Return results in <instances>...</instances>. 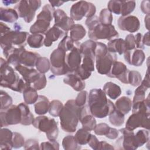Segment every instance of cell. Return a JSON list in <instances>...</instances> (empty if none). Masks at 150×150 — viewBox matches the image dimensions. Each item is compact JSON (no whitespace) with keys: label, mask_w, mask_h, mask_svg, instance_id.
<instances>
[{"label":"cell","mask_w":150,"mask_h":150,"mask_svg":"<svg viewBox=\"0 0 150 150\" xmlns=\"http://www.w3.org/2000/svg\"><path fill=\"white\" fill-rule=\"evenodd\" d=\"M88 106L91 114L96 118H103L109 115L115 108L113 103L107 98L101 88H93L88 96Z\"/></svg>","instance_id":"obj_1"},{"label":"cell","mask_w":150,"mask_h":150,"mask_svg":"<svg viewBox=\"0 0 150 150\" xmlns=\"http://www.w3.org/2000/svg\"><path fill=\"white\" fill-rule=\"evenodd\" d=\"M1 86L11 89L13 91L23 93V91L30 86L23 78H20L13 69L9 66L6 60L1 57L0 64Z\"/></svg>","instance_id":"obj_2"},{"label":"cell","mask_w":150,"mask_h":150,"mask_svg":"<svg viewBox=\"0 0 150 150\" xmlns=\"http://www.w3.org/2000/svg\"><path fill=\"white\" fill-rule=\"evenodd\" d=\"M79 108L74 100H69L66 103L59 115L61 128L64 131L71 133L76 131L79 121Z\"/></svg>","instance_id":"obj_3"},{"label":"cell","mask_w":150,"mask_h":150,"mask_svg":"<svg viewBox=\"0 0 150 150\" xmlns=\"http://www.w3.org/2000/svg\"><path fill=\"white\" fill-rule=\"evenodd\" d=\"M96 67L100 74L107 75L114 62L117 60L115 53L108 52L107 46L101 42H97L95 50Z\"/></svg>","instance_id":"obj_4"},{"label":"cell","mask_w":150,"mask_h":150,"mask_svg":"<svg viewBox=\"0 0 150 150\" xmlns=\"http://www.w3.org/2000/svg\"><path fill=\"white\" fill-rule=\"evenodd\" d=\"M54 11V8L52 7L50 4H46L38 15L36 22L30 26V32L32 34H45L49 30Z\"/></svg>","instance_id":"obj_5"},{"label":"cell","mask_w":150,"mask_h":150,"mask_svg":"<svg viewBox=\"0 0 150 150\" xmlns=\"http://www.w3.org/2000/svg\"><path fill=\"white\" fill-rule=\"evenodd\" d=\"M32 125L40 131L45 132L49 141L56 140L59 134V129L57 123L54 118L43 115H40L34 119Z\"/></svg>","instance_id":"obj_6"},{"label":"cell","mask_w":150,"mask_h":150,"mask_svg":"<svg viewBox=\"0 0 150 150\" xmlns=\"http://www.w3.org/2000/svg\"><path fill=\"white\" fill-rule=\"evenodd\" d=\"M66 52L60 48L57 47L52 52L50 56V69L53 74L62 76L70 73L66 62Z\"/></svg>","instance_id":"obj_7"},{"label":"cell","mask_w":150,"mask_h":150,"mask_svg":"<svg viewBox=\"0 0 150 150\" xmlns=\"http://www.w3.org/2000/svg\"><path fill=\"white\" fill-rule=\"evenodd\" d=\"M40 6V0H22L15 5V9L20 18H22L26 23H30L34 18L36 11Z\"/></svg>","instance_id":"obj_8"},{"label":"cell","mask_w":150,"mask_h":150,"mask_svg":"<svg viewBox=\"0 0 150 150\" xmlns=\"http://www.w3.org/2000/svg\"><path fill=\"white\" fill-rule=\"evenodd\" d=\"M88 36L93 40L99 39L110 40L113 38H118L119 34L112 25H104L99 22L88 29Z\"/></svg>","instance_id":"obj_9"},{"label":"cell","mask_w":150,"mask_h":150,"mask_svg":"<svg viewBox=\"0 0 150 150\" xmlns=\"http://www.w3.org/2000/svg\"><path fill=\"white\" fill-rule=\"evenodd\" d=\"M96 8L91 2L80 1L72 5L70 11V18L75 21H80L84 17L90 18L95 15Z\"/></svg>","instance_id":"obj_10"},{"label":"cell","mask_w":150,"mask_h":150,"mask_svg":"<svg viewBox=\"0 0 150 150\" xmlns=\"http://www.w3.org/2000/svg\"><path fill=\"white\" fill-rule=\"evenodd\" d=\"M29 34L27 32L9 31L1 36V47H15L25 46Z\"/></svg>","instance_id":"obj_11"},{"label":"cell","mask_w":150,"mask_h":150,"mask_svg":"<svg viewBox=\"0 0 150 150\" xmlns=\"http://www.w3.org/2000/svg\"><path fill=\"white\" fill-rule=\"evenodd\" d=\"M0 118L1 128L10 125L21 124L22 120L21 110L18 105H12L8 109L1 111Z\"/></svg>","instance_id":"obj_12"},{"label":"cell","mask_w":150,"mask_h":150,"mask_svg":"<svg viewBox=\"0 0 150 150\" xmlns=\"http://www.w3.org/2000/svg\"><path fill=\"white\" fill-rule=\"evenodd\" d=\"M121 133V137L117 140L116 143L122 146V149L125 150H135L138 148L133 131H129L125 128L118 130Z\"/></svg>","instance_id":"obj_13"},{"label":"cell","mask_w":150,"mask_h":150,"mask_svg":"<svg viewBox=\"0 0 150 150\" xmlns=\"http://www.w3.org/2000/svg\"><path fill=\"white\" fill-rule=\"evenodd\" d=\"M79 120L81 123L83 128L90 132L94 130L97 125L95 117L91 114L89 107L86 104L79 108Z\"/></svg>","instance_id":"obj_14"},{"label":"cell","mask_w":150,"mask_h":150,"mask_svg":"<svg viewBox=\"0 0 150 150\" xmlns=\"http://www.w3.org/2000/svg\"><path fill=\"white\" fill-rule=\"evenodd\" d=\"M53 18H54V26L59 27L66 33L74 25V20L71 18L69 17L66 12L60 9L54 11Z\"/></svg>","instance_id":"obj_15"},{"label":"cell","mask_w":150,"mask_h":150,"mask_svg":"<svg viewBox=\"0 0 150 150\" xmlns=\"http://www.w3.org/2000/svg\"><path fill=\"white\" fill-rule=\"evenodd\" d=\"M118 26L120 30L134 33L139 29L140 22L138 18L135 16H120L118 20Z\"/></svg>","instance_id":"obj_16"},{"label":"cell","mask_w":150,"mask_h":150,"mask_svg":"<svg viewBox=\"0 0 150 150\" xmlns=\"http://www.w3.org/2000/svg\"><path fill=\"white\" fill-rule=\"evenodd\" d=\"M129 70L126 65L122 62H117L114 63L107 76L111 78H117L124 84H128V75Z\"/></svg>","instance_id":"obj_17"},{"label":"cell","mask_w":150,"mask_h":150,"mask_svg":"<svg viewBox=\"0 0 150 150\" xmlns=\"http://www.w3.org/2000/svg\"><path fill=\"white\" fill-rule=\"evenodd\" d=\"M80 46L76 45L74 47L66 54V62L70 73L75 71L80 66L82 61V55L80 50Z\"/></svg>","instance_id":"obj_18"},{"label":"cell","mask_w":150,"mask_h":150,"mask_svg":"<svg viewBox=\"0 0 150 150\" xmlns=\"http://www.w3.org/2000/svg\"><path fill=\"white\" fill-rule=\"evenodd\" d=\"M125 61L131 65L140 66L145 59V55L142 50L135 49L132 50H126L124 53Z\"/></svg>","instance_id":"obj_19"},{"label":"cell","mask_w":150,"mask_h":150,"mask_svg":"<svg viewBox=\"0 0 150 150\" xmlns=\"http://www.w3.org/2000/svg\"><path fill=\"white\" fill-rule=\"evenodd\" d=\"M15 70L22 76L23 80L27 83H34L40 77L41 73L33 68L28 67L22 64L15 67Z\"/></svg>","instance_id":"obj_20"},{"label":"cell","mask_w":150,"mask_h":150,"mask_svg":"<svg viewBox=\"0 0 150 150\" xmlns=\"http://www.w3.org/2000/svg\"><path fill=\"white\" fill-rule=\"evenodd\" d=\"M63 82L71 86L75 91H81L84 89L86 83L84 80L74 72L69 73L63 79Z\"/></svg>","instance_id":"obj_21"},{"label":"cell","mask_w":150,"mask_h":150,"mask_svg":"<svg viewBox=\"0 0 150 150\" xmlns=\"http://www.w3.org/2000/svg\"><path fill=\"white\" fill-rule=\"evenodd\" d=\"M67 33L62 30L59 27L54 26L45 33L44 45L46 47H50L53 42L57 41L59 38H62L64 35H66Z\"/></svg>","instance_id":"obj_22"},{"label":"cell","mask_w":150,"mask_h":150,"mask_svg":"<svg viewBox=\"0 0 150 150\" xmlns=\"http://www.w3.org/2000/svg\"><path fill=\"white\" fill-rule=\"evenodd\" d=\"M40 56L37 53L28 51L24 49L20 56V64L32 68L36 66L37 60Z\"/></svg>","instance_id":"obj_23"},{"label":"cell","mask_w":150,"mask_h":150,"mask_svg":"<svg viewBox=\"0 0 150 150\" xmlns=\"http://www.w3.org/2000/svg\"><path fill=\"white\" fill-rule=\"evenodd\" d=\"M13 132L8 128H1L0 131V149L11 150L13 147Z\"/></svg>","instance_id":"obj_24"},{"label":"cell","mask_w":150,"mask_h":150,"mask_svg":"<svg viewBox=\"0 0 150 150\" xmlns=\"http://www.w3.org/2000/svg\"><path fill=\"white\" fill-rule=\"evenodd\" d=\"M107 46L108 52L114 53L117 52L120 55L124 54L126 51L125 41L124 39L121 38L110 40Z\"/></svg>","instance_id":"obj_25"},{"label":"cell","mask_w":150,"mask_h":150,"mask_svg":"<svg viewBox=\"0 0 150 150\" xmlns=\"http://www.w3.org/2000/svg\"><path fill=\"white\" fill-rule=\"evenodd\" d=\"M50 105V101L48 98L44 96L40 95L36 102L34 104L35 111L36 114L42 115L49 111Z\"/></svg>","instance_id":"obj_26"},{"label":"cell","mask_w":150,"mask_h":150,"mask_svg":"<svg viewBox=\"0 0 150 150\" xmlns=\"http://www.w3.org/2000/svg\"><path fill=\"white\" fill-rule=\"evenodd\" d=\"M132 104V101L129 97L122 96L115 101L114 105L117 110L125 115L131 110Z\"/></svg>","instance_id":"obj_27"},{"label":"cell","mask_w":150,"mask_h":150,"mask_svg":"<svg viewBox=\"0 0 150 150\" xmlns=\"http://www.w3.org/2000/svg\"><path fill=\"white\" fill-rule=\"evenodd\" d=\"M19 15L16 11L12 8H0V19L2 21L13 23L18 19Z\"/></svg>","instance_id":"obj_28"},{"label":"cell","mask_w":150,"mask_h":150,"mask_svg":"<svg viewBox=\"0 0 150 150\" xmlns=\"http://www.w3.org/2000/svg\"><path fill=\"white\" fill-rule=\"evenodd\" d=\"M103 91L106 95L112 100L117 98L121 94L120 87L111 81L107 82L104 84L103 87Z\"/></svg>","instance_id":"obj_29"},{"label":"cell","mask_w":150,"mask_h":150,"mask_svg":"<svg viewBox=\"0 0 150 150\" xmlns=\"http://www.w3.org/2000/svg\"><path fill=\"white\" fill-rule=\"evenodd\" d=\"M18 105L19 106L22 112L21 124L23 125H30L32 124L35 118L33 115L30 112L29 107L27 105V104L21 103L18 104Z\"/></svg>","instance_id":"obj_30"},{"label":"cell","mask_w":150,"mask_h":150,"mask_svg":"<svg viewBox=\"0 0 150 150\" xmlns=\"http://www.w3.org/2000/svg\"><path fill=\"white\" fill-rule=\"evenodd\" d=\"M97 42L93 40H88L80 45V50L81 55H87L95 57V50Z\"/></svg>","instance_id":"obj_31"},{"label":"cell","mask_w":150,"mask_h":150,"mask_svg":"<svg viewBox=\"0 0 150 150\" xmlns=\"http://www.w3.org/2000/svg\"><path fill=\"white\" fill-rule=\"evenodd\" d=\"M70 30V38L74 42L81 40L86 35V29L80 24H74Z\"/></svg>","instance_id":"obj_32"},{"label":"cell","mask_w":150,"mask_h":150,"mask_svg":"<svg viewBox=\"0 0 150 150\" xmlns=\"http://www.w3.org/2000/svg\"><path fill=\"white\" fill-rule=\"evenodd\" d=\"M22 93L24 101L27 104H35L39 97L37 90L31 86L26 88Z\"/></svg>","instance_id":"obj_33"},{"label":"cell","mask_w":150,"mask_h":150,"mask_svg":"<svg viewBox=\"0 0 150 150\" xmlns=\"http://www.w3.org/2000/svg\"><path fill=\"white\" fill-rule=\"evenodd\" d=\"M44 39L45 37L42 34H32L29 35L27 43L32 48H40L44 45Z\"/></svg>","instance_id":"obj_34"},{"label":"cell","mask_w":150,"mask_h":150,"mask_svg":"<svg viewBox=\"0 0 150 150\" xmlns=\"http://www.w3.org/2000/svg\"><path fill=\"white\" fill-rule=\"evenodd\" d=\"M62 146L66 150H78L81 149V145L77 142L74 136L73 135L65 137L62 141Z\"/></svg>","instance_id":"obj_35"},{"label":"cell","mask_w":150,"mask_h":150,"mask_svg":"<svg viewBox=\"0 0 150 150\" xmlns=\"http://www.w3.org/2000/svg\"><path fill=\"white\" fill-rule=\"evenodd\" d=\"M91 134L90 131H88L84 128L79 129L76 133L74 138L77 142L80 145H86L88 144Z\"/></svg>","instance_id":"obj_36"},{"label":"cell","mask_w":150,"mask_h":150,"mask_svg":"<svg viewBox=\"0 0 150 150\" xmlns=\"http://www.w3.org/2000/svg\"><path fill=\"white\" fill-rule=\"evenodd\" d=\"M124 115L116 108L109 115V121L114 126H121L124 122Z\"/></svg>","instance_id":"obj_37"},{"label":"cell","mask_w":150,"mask_h":150,"mask_svg":"<svg viewBox=\"0 0 150 150\" xmlns=\"http://www.w3.org/2000/svg\"><path fill=\"white\" fill-rule=\"evenodd\" d=\"M136 3L134 1H121L120 6V15L121 16H126L131 13L135 8Z\"/></svg>","instance_id":"obj_38"},{"label":"cell","mask_w":150,"mask_h":150,"mask_svg":"<svg viewBox=\"0 0 150 150\" xmlns=\"http://www.w3.org/2000/svg\"><path fill=\"white\" fill-rule=\"evenodd\" d=\"M35 66L39 73L44 74L50 70V63L47 58L40 56L37 60Z\"/></svg>","instance_id":"obj_39"},{"label":"cell","mask_w":150,"mask_h":150,"mask_svg":"<svg viewBox=\"0 0 150 150\" xmlns=\"http://www.w3.org/2000/svg\"><path fill=\"white\" fill-rule=\"evenodd\" d=\"M146 86L141 83L134 92V96L132 104H135L144 100L145 98V92L148 89Z\"/></svg>","instance_id":"obj_40"},{"label":"cell","mask_w":150,"mask_h":150,"mask_svg":"<svg viewBox=\"0 0 150 150\" xmlns=\"http://www.w3.org/2000/svg\"><path fill=\"white\" fill-rule=\"evenodd\" d=\"M62 103L57 100H52L50 102L49 113L53 117H58L63 107Z\"/></svg>","instance_id":"obj_41"},{"label":"cell","mask_w":150,"mask_h":150,"mask_svg":"<svg viewBox=\"0 0 150 150\" xmlns=\"http://www.w3.org/2000/svg\"><path fill=\"white\" fill-rule=\"evenodd\" d=\"M135 138L138 146H142L149 141V131L145 129L139 130L135 134Z\"/></svg>","instance_id":"obj_42"},{"label":"cell","mask_w":150,"mask_h":150,"mask_svg":"<svg viewBox=\"0 0 150 150\" xmlns=\"http://www.w3.org/2000/svg\"><path fill=\"white\" fill-rule=\"evenodd\" d=\"M75 46L76 45H74V42L66 35L60 42L57 47L63 50L66 52L71 51Z\"/></svg>","instance_id":"obj_43"},{"label":"cell","mask_w":150,"mask_h":150,"mask_svg":"<svg viewBox=\"0 0 150 150\" xmlns=\"http://www.w3.org/2000/svg\"><path fill=\"white\" fill-rule=\"evenodd\" d=\"M1 100V111H4L8 109L12 104V97L5 91L2 90H1L0 93Z\"/></svg>","instance_id":"obj_44"},{"label":"cell","mask_w":150,"mask_h":150,"mask_svg":"<svg viewBox=\"0 0 150 150\" xmlns=\"http://www.w3.org/2000/svg\"><path fill=\"white\" fill-rule=\"evenodd\" d=\"M142 81V76L139 72L132 70L129 71L128 75V82L134 87L138 86Z\"/></svg>","instance_id":"obj_45"},{"label":"cell","mask_w":150,"mask_h":150,"mask_svg":"<svg viewBox=\"0 0 150 150\" xmlns=\"http://www.w3.org/2000/svg\"><path fill=\"white\" fill-rule=\"evenodd\" d=\"M99 21L101 23L104 25H111L113 20L112 13L106 8L103 9L99 15Z\"/></svg>","instance_id":"obj_46"},{"label":"cell","mask_w":150,"mask_h":150,"mask_svg":"<svg viewBox=\"0 0 150 150\" xmlns=\"http://www.w3.org/2000/svg\"><path fill=\"white\" fill-rule=\"evenodd\" d=\"M12 143H13V147L14 148H20L22 146H24L25 141L23 137L18 132H13V137H12Z\"/></svg>","instance_id":"obj_47"},{"label":"cell","mask_w":150,"mask_h":150,"mask_svg":"<svg viewBox=\"0 0 150 150\" xmlns=\"http://www.w3.org/2000/svg\"><path fill=\"white\" fill-rule=\"evenodd\" d=\"M88 93L86 91L82 90L77 94L75 100V103L78 107H83L86 104L88 99Z\"/></svg>","instance_id":"obj_48"},{"label":"cell","mask_w":150,"mask_h":150,"mask_svg":"<svg viewBox=\"0 0 150 150\" xmlns=\"http://www.w3.org/2000/svg\"><path fill=\"white\" fill-rule=\"evenodd\" d=\"M110 126L105 123H100L96 125L94 131L98 135H106L110 129Z\"/></svg>","instance_id":"obj_49"},{"label":"cell","mask_w":150,"mask_h":150,"mask_svg":"<svg viewBox=\"0 0 150 150\" xmlns=\"http://www.w3.org/2000/svg\"><path fill=\"white\" fill-rule=\"evenodd\" d=\"M121 1H110L107 4V9L112 13L120 15Z\"/></svg>","instance_id":"obj_50"},{"label":"cell","mask_w":150,"mask_h":150,"mask_svg":"<svg viewBox=\"0 0 150 150\" xmlns=\"http://www.w3.org/2000/svg\"><path fill=\"white\" fill-rule=\"evenodd\" d=\"M46 83L47 80L45 75L41 73L39 78L34 83H33V87L36 90H40L46 87Z\"/></svg>","instance_id":"obj_51"},{"label":"cell","mask_w":150,"mask_h":150,"mask_svg":"<svg viewBox=\"0 0 150 150\" xmlns=\"http://www.w3.org/2000/svg\"><path fill=\"white\" fill-rule=\"evenodd\" d=\"M40 149H59V144L56 140L43 142L40 144Z\"/></svg>","instance_id":"obj_52"},{"label":"cell","mask_w":150,"mask_h":150,"mask_svg":"<svg viewBox=\"0 0 150 150\" xmlns=\"http://www.w3.org/2000/svg\"><path fill=\"white\" fill-rule=\"evenodd\" d=\"M126 50H132L136 48L135 36L133 34L128 35L124 40Z\"/></svg>","instance_id":"obj_53"},{"label":"cell","mask_w":150,"mask_h":150,"mask_svg":"<svg viewBox=\"0 0 150 150\" xmlns=\"http://www.w3.org/2000/svg\"><path fill=\"white\" fill-rule=\"evenodd\" d=\"M25 149H39L40 146L39 145L38 141L35 139H29L25 141L24 145Z\"/></svg>","instance_id":"obj_54"},{"label":"cell","mask_w":150,"mask_h":150,"mask_svg":"<svg viewBox=\"0 0 150 150\" xmlns=\"http://www.w3.org/2000/svg\"><path fill=\"white\" fill-rule=\"evenodd\" d=\"M100 22L99 21V19L98 17L96 15H94L92 17L90 18H88L86 22V25L87 26V27L88 28V29L92 28L93 26H94L95 25H96L97 23H98Z\"/></svg>","instance_id":"obj_55"},{"label":"cell","mask_w":150,"mask_h":150,"mask_svg":"<svg viewBox=\"0 0 150 150\" xmlns=\"http://www.w3.org/2000/svg\"><path fill=\"white\" fill-rule=\"evenodd\" d=\"M99 142H100V141H98L97 138L95 135L91 134L90 140L88 142V144L93 149L97 150V148H98V146L99 145Z\"/></svg>","instance_id":"obj_56"},{"label":"cell","mask_w":150,"mask_h":150,"mask_svg":"<svg viewBox=\"0 0 150 150\" xmlns=\"http://www.w3.org/2000/svg\"><path fill=\"white\" fill-rule=\"evenodd\" d=\"M135 36V46L136 47L139 49H144V45L142 43V34L140 33H138L136 34Z\"/></svg>","instance_id":"obj_57"},{"label":"cell","mask_w":150,"mask_h":150,"mask_svg":"<svg viewBox=\"0 0 150 150\" xmlns=\"http://www.w3.org/2000/svg\"><path fill=\"white\" fill-rule=\"evenodd\" d=\"M140 8L143 13L146 15H149V1H142L141 3Z\"/></svg>","instance_id":"obj_58"},{"label":"cell","mask_w":150,"mask_h":150,"mask_svg":"<svg viewBox=\"0 0 150 150\" xmlns=\"http://www.w3.org/2000/svg\"><path fill=\"white\" fill-rule=\"evenodd\" d=\"M118 135H119V131L118 130L113 128H110V129L108 133L107 134V135H105V137L109 139H114L118 137Z\"/></svg>","instance_id":"obj_59"},{"label":"cell","mask_w":150,"mask_h":150,"mask_svg":"<svg viewBox=\"0 0 150 150\" xmlns=\"http://www.w3.org/2000/svg\"><path fill=\"white\" fill-rule=\"evenodd\" d=\"M98 149H114V148L105 141H100L97 148V150Z\"/></svg>","instance_id":"obj_60"},{"label":"cell","mask_w":150,"mask_h":150,"mask_svg":"<svg viewBox=\"0 0 150 150\" xmlns=\"http://www.w3.org/2000/svg\"><path fill=\"white\" fill-rule=\"evenodd\" d=\"M10 30H11L10 28L8 27L6 25L4 24L2 22L0 23V35H1V36L9 32Z\"/></svg>","instance_id":"obj_61"},{"label":"cell","mask_w":150,"mask_h":150,"mask_svg":"<svg viewBox=\"0 0 150 150\" xmlns=\"http://www.w3.org/2000/svg\"><path fill=\"white\" fill-rule=\"evenodd\" d=\"M149 32H147L142 37V43L144 45L149 46Z\"/></svg>","instance_id":"obj_62"},{"label":"cell","mask_w":150,"mask_h":150,"mask_svg":"<svg viewBox=\"0 0 150 150\" xmlns=\"http://www.w3.org/2000/svg\"><path fill=\"white\" fill-rule=\"evenodd\" d=\"M49 2L50 4V5L54 8V7H58L61 5H62L64 3H65V1H49Z\"/></svg>","instance_id":"obj_63"},{"label":"cell","mask_w":150,"mask_h":150,"mask_svg":"<svg viewBox=\"0 0 150 150\" xmlns=\"http://www.w3.org/2000/svg\"><path fill=\"white\" fill-rule=\"evenodd\" d=\"M144 22H145V27L146 28L149 30V15H146L145 17V20H144Z\"/></svg>","instance_id":"obj_64"}]
</instances>
